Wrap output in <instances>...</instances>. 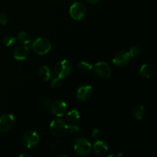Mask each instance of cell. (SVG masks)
Wrapping results in <instances>:
<instances>
[{
  "mask_svg": "<svg viewBox=\"0 0 157 157\" xmlns=\"http://www.w3.org/2000/svg\"><path fill=\"white\" fill-rule=\"evenodd\" d=\"M94 151L95 154L98 156H104L108 151V146L104 141L98 139L94 145Z\"/></svg>",
  "mask_w": 157,
  "mask_h": 157,
  "instance_id": "cell-13",
  "label": "cell"
},
{
  "mask_svg": "<svg viewBox=\"0 0 157 157\" xmlns=\"http://www.w3.org/2000/svg\"><path fill=\"white\" fill-rule=\"evenodd\" d=\"M38 75H39L40 78L44 81H49V80L52 78V73L51 69L45 65L40 67L39 71H38Z\"/></svg>",
  "mask_w": 157,
  "mask_h": 157,
  "instance_id": "cell-16",
  "label": "cell"
},
{
  "mask_svg": "<svg viewBox=\"0 0 157 157\" xmlns=\"http://www.w3.org/2000/svg\"><path fill=\"white\" fill-rule=\"evenodd\" d=\"M67 122L61 118L53 120L50 124V132L55 136H62L67 133Z\"/></svg>",
  "mask_w": 157,
  "mask_h": 157,
  "instance_id": "cell-3",
  "label": "cell"
},
{
  "mask_svg": "<svg viewBox=\"0 0 157 157\" xmlns=\"http://www.w3.org/2000/svg\"><path fill=\"white\" fill-rule=\"evenodd\" d=\"M128 52L131 58H138L141 55V52H141V49L139 47H137V46H133V47L130 48V51Z\"/></svg>",
  "mask_w": 157,
  "mask_h": 157,
  "instance_id": "cell-20",
  "label": "cell"
},
{
  "mask_svg": "<svg viewBox=\"0 0 157 157\" xmlns=\"http://www.w3.org/2000/svg\"><path fill=\"white\" fill-rule=\"evenodd\" d=\"M139 74L142 78H150L154 74V67L150 64H144L140 68Z\"/></svg>",
  "mask_w": 157,
  "mask_h": 157,
  "instance_id": "cell-14",
  "label": "cell"
},
{
  "mask_svg": "<svg viewBox=\"0 0 157 157\" xmlns=\"http://www.w3.org/2000/svg\"><path fill=\"white\" fill-rule=\"evenodd\" d=\"M75 151L81 156H87L91 151V144L86 138H79L75 144Z\"/></svg>",
  "mask_w": 157,
  "mask_h": 157,
  "instance_id": "cell-5",
  "label": "cell"
},
{
  "mask_svg": "<svg viewBox=\"0 0 157 157\" xmlns=\"http://www.w3.org/2000/svg\"><path fill=\"white\" fill-rule=\"evenodd\" d=\"M70 15L73 19L80 21L84 18L87 12V8L85 5L79 1H76L71 6Z\"/></svg>",
  "mask_w": 157,
  "mask_h": 157,
  "instance_id": "cell-4",
  "label": "cell"
},
{
  "mask_svg": "<svg viewBox=\"0 0 157 157\" xmlns=\"http://www.w3.org/2000/svg\"><path fill=\"white\" fill-rule=\"evenodd\" d=\"M15 124V117L10 113L0 116V131L8 132L12 130Z\"/></svg>",
  "mask_w": 157,
  "mask_h": 157,
  "instance_id": "cell-8",
  "label": "cell"
},
{
  "mask_svg": "<svg viewBox=\"0 0 157 157\" xmlns=\"http://www.w3.org/2000/svg\"><path fill=\"white\" fill-rule=\"evenodd\" d=\"M29 54V49L25 44L17 47L14 50L13 56L17 61H24L27 58Z\"/></svg>",
  "mask_w": 157,
  "mask_h": 157,
  "instance_id": "cell-12",
  "label": "cell"
},
{
  "mask_svg": "<svg viewBox=\"0 0 157 157\" xmlns=\"http://www.w3.org/2000/svg\"><path fill=\"white\" fill-rule=\"evenodd\" d=\"M15 38L13 36H11V35H6L2 39V43L7 47L9 46H12V44H15Z\"/></svg>",
  "mask_w": 157,
  "mask_h": 157,
  "instance_id": "cell-21",
  "label": "cell"
},
{
  "mask_svg": "<svg viewBox=\"0 0 157 157\" xmlns=\"http://www.w3.org/2000/svg\"><path fill=\"white\" fill-rule=\"evenodd\" d=\"M93 88L90 85H82L78 88L77 92V98L81 101H86L91 97Z\"/></svg>",
  "mask_w": 157,
  "mask_h": 157,
  "instance_id": "cell-11",
  "label": "cell"
},
{
  "mask_svg": "<svg viewBox=\"0 0 157 157\" xmlns=\"http://www.w3.org/2000/svg\"><path fill=\"white\" fill-rule=\"evenodd\" d=\"M8 23V17L5 13H0V24L6 25Z\"/></svg>",
  "mask_w": 157,
  "mask_h": 157,
  "instance_id": "cell-25",
  "label": "cell"
},
{
  "mask_svg": "<svg viewBox=\"0 0 157 157\" xmlns=\"http://www.w3.org/2000/svg\"><path fill=\"white\" fill-rule=\"evenodd\" d=\"M72 67L67 60L63 59L58 61L55 67V73L57 78L60 79L66 78L71 74Z\"/></svg>",
  "mask_w": 157,
  "mask_h": 157,
  "instance_id": "cell-2",
  "label": "cell"
},
{
  "mask_svg": "<svg viewBox=\"0 0 157 157\" xmlns=\"http://www.w3.org/2000/svg\"><path fill=\"white\" fill-rule=\"evenodd\" d=\"M20 156L21 157H24V156H27V157H29L30 156V155L28 154V153H22V154L20 155Z\"/></svg>",
  "mask_w": 157,
  "mask_h": 157,
  "instance_id": "cell-28",
  "label": "cell"
},
{
  "mask_svg": "<svg viewBox=\"0 0 157 157\" xmlns=\"http://www.w3.org/2000/svg\"><path fill=\"white\" fill-rule=\"evenodd\" d=\"M51 85H52V87L55 89L60 88V87H61V85H62V81H61V79H60V78H54V79L52 80V83H51Z\"/></svg>",
  "mask_w": 157,
  "mask_h": 157,
  "instance_id": "cell-23",
  "label": "cell"
},
{
  "mask_svg": "<svg viewBox=\"0 0 157 157\" xmlns=\"http://www.w3.org/2000/svg\"><path fill=\"white\" fill-rule=\"evenodd\" d=\"M81 118L79 111L76 110H72L69 111L66 115V121L69 124H75L79 121Z\"/></svg>",
  "mask_w": 157,
  "mask_h": 157,
  "instance_id": "cell-15",
  "label": "cell"
},
{
  "mask_svg": "<svg viewBox=\"0 0 157 157\" xmlns=\"http://www.w3.org/2000/svg\"><path fill=\"white\" fill-rule=\"evenodd\" d=\"M22 144L27 149L35 147L40 141L39 135L34 130H28L22 136Z\"/></svg>",
  "mask_w": 157,
  "mask_h": 157,
  "instance_id": "cell-6",
  "label": "cell"
},
{
  "mask_svg": "<svg viewBox=\"0 0 157 157\" xmlns=\"http://www.w3.org/2000/svg\"><path fill=\"white\" fill-rule=\"evenodd\" d=\"M93 65L90 63L87 62V61H81L78 64V68L81 71L84 72V73H87V72L93 70Z\"/></svg>",
  "mask_w": 157,
  "mask_h": 157,
  "instance_id": "cell-19",
  "label": "cell"
},
{
  "mask_svg": "<svg viewBox=\"0 0 157 157\" xmlns=\"http://www.w3.org/2000/svg\"><path fill=\"white\" fill-rule=\"evenodd\" d=\"M131 57L128 52L121 51L114 55L113 58V63L117 67H124L130 63Z\"/></svg>",
  "mask_w": 157,
  "mask_h": 157,
  "instance_id": "cell-10",
  "label": "cell"
},
{
  "mask_svg": "<svg viewBox=\"0 0 157 157\" xmlns=\"http://www.w3.org/2000/svg\"><path fill=\"white\" fill-rule=\"evenodd\" d=\"M51 104H52V103H51L50 98H43V99L40 101V106H41L43 109L49 108Z\"/></svg>",
  "mask_w": 157,
  "mask_h": 157,
  "instance_id": "cell-24",
  "label": "cell"
},
{
  "mask_svg": "<svg viewBox=\"0 0 157 157\" xmlns=\"http://www.w3.org/2000/svg\"><path fill=\"white\" fill-rule=\"evenodd\" d=\"M87 1L88 2H90V4L94 5V4H98L101 0H87Z\"/></svg>",
  "mask_w": 157,
  "mask_h": 157,
  "instance_id": "cell-27",
  "label": "cell"
},
{
  "mask_svg": "<svg viewBox=\"0 0 157 157\" xmlns=\"http://www.w3.org/2000/svg\"><path fill=\"white\" fill-rule=\"evenodd\" d=\"M67 104L65 102L61 100H57L52 102L50 105L51 112L53 113L55 116L58 117H61L67 111Z\"/></svg>",
  "mask_w": 157,
  "mask_h": 157,
  "instance_id": "cell-9",
  "label": "cell"
},
{
  "mask_svg": "<svg viewBox=\"0 0 157 157\" xmlns=\"http://www.w3.org/2000/svg\"><path fill=\"white\" fill-rule=\"evenodd\" d=\"M101 131L99 130V129L98 128H94L93 130V132H92V136H93V137L94 138V139H99L100 136H101Z\"/></svg>",
  "mask_w": 157,
  "mask_h": 157,
  "instance_id": "cell-26",
  "label": "cell"
},
{
  "mask_svg": "<svg viewBox=\"0 0 157 157\" xmlns=\"http://www.w3.org/2000/svg\"><path fill=\"white\" fill-rule=\"evenodd\" d=\"M93 69L94 70L95 74L103 79L109 78L112 73L111 67L107 63L104 62V61H100V62L97 63Z\"/></svg>",
  "mask_w": 157,
  "mask_h": 157,
  "instance_id": "cell-7",
  "label": "cell"
},
{
  "mask_svg": "<svg viewBox=\"0 0 157 157\" xmlns=\"http://www.w3.org/2000/svg\"><path fill=\"white\" fill-rule=\"evenodd\" d=\"M32 48L37 55H44L50 52L52 45L47 38H38L33 41L32 44Z\"/></svg>",
  "mask_w": 157,
  "mask_h": 157,
  "instance_id": "cell-1",
  "label": "cell"
},
{
  "mask_svg": "<svg viewBox=\"0 0 157 157\" xmlns=\"http://www.w3.org/2000/svg\"><path fill=\"white\" fill-rule=\"evenodd\" d=\"M145 107L142 104H137L133 109V115L136 120L141 121L145 115Z\"/></svg>",
  "mask_w": 157,
  "mask_h": 157,
  "instance_id": "cell-17",
  "label": "cell"
},
{
  "mask_svg": "<svg viewBox=\"0 0 157 157\" xmlns=\"http://www.w3.org/2000/svg\"><path fill=\"white\" fill-rule=\"evenodd\" d=\"M67 131H68L71 134L75 135L80 131V127L75 124H69L67 125Z\"/></svg>",
  "mask_w": 157,
  "mask_h": 157,
  "instance_id": "cell-22",
  "label": "cell"
},
{
  "mask_svg": "<svg viewBox=\"0 0 157 157\" xmlns=\"http://www.w3.org/2000/svg\"><path fill=\"white\" fill-rule=\"evenodd\" d=\"M18 40L19 42H21L23 44H28L31 42L32 41V38H31L30 35L25 32H21L18 35Z\"/></svg>",
  "mask_w": 157,
  "mask_h": 157,
  "instance_id": "cell-18",
  "label": "cell"
}]
</instances>
